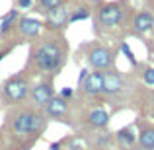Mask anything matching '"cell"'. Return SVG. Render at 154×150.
Wrapping results in <instances>:
<instances>
[{"label": "cell", "mask_w": 154, "mask_h": 150, "mask_svg": "<svg viewBox=\"0 0 154 150\" xmlns=\"http://www.w3.org/2000/svg\"><path fill=\"white\" fill-rule=\"evenodd\" d=\"M10 131L18 139H37L47 127V115L33 109H20L10 117Z\"/></svg>", "instance_id": "1"}, {"label": "cell", "mask_w": 154, "mask_h": 150, "mask_svg": "<svg viewBox=\"0 0 154 150\" xmlns=\"http://www.w3.org/2000/svg\"><path fill=\"white\" fill-rule=\"evenodd\" d=\"M31 59L39 72L49 74V72L59 70V66L64 60V51L57 41H45L31 51Z\"/></svg>", "instance_id": "2"}, {"label": "cell", "mask_w": 154, "mask_h": 150, "mask_svg": "<svg viewBox=\"0 0 154 150\" xmlns=\"http://www.w3.org/2000/svg\"><path fill=\"white\" fill-rule=\"evenodd\" d=\"M2 92L12 103H18V101H23L29 92V82L23 74H14L4 82L2 86Z\"/></svg>", "instance_id": "3"}, {"label": "cell", "mask_w": 154, "mask_h": 150, "mask_svg": "<svg viewBox=\"0 0 154 150\" xmlns=\"http://www.w3.org/2000/svg\"><path fill=\"white\" fill-rule=\"evenodd\" d=\"M123 6L119 2H111V4H103L98 12V22L105 27H115L121 23L123 20Z\"/></svg>", "instance_id": "4"}, {"label": "cell", "mask_w": 154, "mask_h": 150, "mask_svg": "<svg viewBox=\"0 0 154 150\" xmlns=\"http://www.w3.org/2000/svg\"><path fill=\"white\" fill-rule=\"evenodd\" d=\"M88 64L94 70H109L113 64V55L107 47H94L88 53Z\"/></svg>", "instance_id": "5"}, {"label": "cell", "mask_w": 154, "mask_h": 150, "mask_svg": "<svg viewBox=\"0 0 154 150\" xmlns=\"http://www.w3.org/2000/svg\"><path fill=\"white\" fill-rule=\"evenodd\" d=\"M53 98H55V90H53L51 82H39L31 90V101L35 107H45Z\"/></svg>", "instance_id": "6"}, {"label": "cell", "mask_w": 154, "mask_h": 150, "mask_svg": "<svg viewBox=\"0 0 154 150\" xmlns=\"http://www.w3.org/2000/svg\"><path fill=\"white\" fill-rule=\"evenodd\" d=\"M82 92L86 96H100L103 94V72L102 70H94L86 76L82 84Z\"/></svg>", "instance_id": "7"}, {"label": "cell", "mask_w": 154, "mask_h": 150, "mask_svg": "<svg viewBox=\"0 0 154 150\" xmlns=\"http://www.w3.org/2000/svg\"><path fill=\"white\" fill-rule=\"evenodd\" d=\"M68 8L64 6H60V8H57V10H51V12H47V20H45V27H49V29H63V27H66V23H68Z\"/></svg>", "instance_id": "8"}, {"label": "cell", "mask_w": 154, "mask_h": 150, "mask_svg": "<svg viewBox=\"0 0 154 150\" xmlns=\"http://www.w3.org/2000/svg\"><path fill=\"white\" fill-rule=\"evenodd\" d=\"M68 113V99L60 98V96H55L49 103L45 105V115L51 117V119H59L63 121Z\"/></svg>", "instance_id": "9"}, {"label": "cell", "mask_w": 154, "mask_h": 150, "mask_svg": "<svg viewBox=\"0 0 154 150\" xmlns=\"http://www.w3.org/2000/svg\"><path fill=\"white\" fill-rule=\"evenodd\" d=\"M123 88H125V82H123V78H121V74H117V72H113V70L103 72V94L115 96V94H119Z\"/></svg>", "instance_id": "10"}, {"label": "cell", "mask_w": 154, "mask_h": 150, "mask_svg": "<svg viewBox=\"0 0 154 150\" xmlns=\"http://www.w3.org/2000/svg\"><path fill=\"white\" fill-rule=\"evenodd\" d=\"M16 27H18L20 35H23V37H37L41 27H43V23L39 22L37 18H22L16 23Z\"/></svg>", "instance_id": "11"}, {"label": "cell", "mask_w": 154, "mask_h": 150, "mask_svg": "<svg viewBox=\"0 0 154 150\" xmlns=\"http://www.w3.org/2000/svg\"><path fill=\"white\" fill-rule=\"evenodd\" d=\"M133 29L137 33H148L150 29H154V16L146 10L139 12L135 16V20H133Z\"/></svg>", "instance_id": "12"}, {"label": "cell", "mask_w": 154, "mask_h": 150, "mask_svg": "<svg viewBox=\"0 0 154 150\" xmlns=\"http://www.w3.org/2000/svg\"><path fill=\"white\" fill-rule=\"evenodd\" d=\"M109 123V113L105 109H92L88 113V125L94 129H103Z\"/></svg>", "instance_id": "13"}, {"label": "cell", "mask_w": 154, "mask_h": 150, "mask_svg": "<svg viewBox=\"0 0 154 150\" xmlns=\"http://www.w3.org/2000/svg\"><path fill=\"white\" fill-rule=\"evenodd\" d=\"M115 140L119 142V146L123 148H131L137 140V135H135V129L133 127H123L115 133Z\"/></svg>", "instance_id": "14"}, {"label": "cell", "mask_w": 154, "mask_h": 150, "mask_svg": "<svg viewBox=\"0 0 154 150\" xmlns=\"http://www.w3.org/2000/svg\"><path fill=\"white\" fill-rule=\"evenodd\" d=\"M139 146L143 150H154V127H144L139 133Z\"/></svg>", "instance_id": "15"}, {"label": "cell", "mask_w": 154, "mask_h": 150, "mask_svg": "<svg viewBox=\"0 0 154 150\" xmlns=\"http://www.w3.org/2000/svg\"><path fill=\"white\" fill-rule=\"evenodd\" d=\"M16 23H18V8H14V10H10L8 14L2 16V20H0V33H8V31L12 29V27H16Z\"/></svg>", "instance_id": "16"}, {"label": "cell", "mask_w": 154, "mask_h": 150, "mask_svg": "<svg viewBox=\"0 0 154 150\" xmlns=\"http://www.w3.org/2000/svg\"><path fill=\"white\" fill-rule=\"evenodd\" d=\"M88 18H90V10L86 6H82V8H76L68 16V23H76V22H82V20H88Z\"/></svg>", "instance_id": "17"}, {"label": "cell", "mask_w": 154, "mask_h": 150, "mask_svg": "<svg viewBox=\"0 0 154 150\" xmlns=\"http://www.w3.org/2000/svg\"><path fill=\"white\" fill-rule=\"evenodd\" d=\"M39 4H41V8L45 12H51V10H57V8L63 6L64 0H39Z\"/></svg>", "instance_id": "18"}, {"label": "cell", "mask_w": 154, "mask_h": 150, "mask_svg": "<svg viewBox=\"0 0 154 150\" xmlns=\"http://www.w3.org/2000/svg\"><path fill=\"white\" fill-rule=\"evenodd\" d=\"M121 51H123V55L129 59V63H131V64H135V66H137V59H135V55H133L131 47H129L127 43H121Z\"/></svg>", "instance_id": "19"}, {"label": "cell", "mask_w": 154, "mask_h": 150, "mask_svg": "<svg viewBox=\"0 0 154 150\" xmlns=\"http://www.w3.org/2000/svg\"><path fill=\"white\" fill-rule=\"evenodd\" d=\"M143 78H144V84H148V86H154V68H146Z\"/></svg>", "instance_id": "20"}, {"label": "cell", "mask_w": 154, "mask_h": 150, "mask_svg": "<svg viewBox=\"0 0 154 150\" xmlns=\"http://www.w3.org/2000/svg\"><path fill=\"white\" fill-rule=\"evenodd\" d=\"M72 94H74V90H72V88H63L59 96H60V98H64V99H70Z\"/></svg>", "instance_id": "21"}, {"label": "cell", "mask_w": 154, "mask_h": 150, "mask_svg": "<svg viewBox=\"0 0 154 150\" xmlns=\"http://www.w3.org/2000/svg\"><path fill=\"white\" fill-rule=\"evenodd\" d=\"M88 74H90L88 68H82V70H80V74H78V88H82V84H84V80H86Z\"/></svg>", "instance_id": "22"}, {"label": "cell", "mask_w": 154, "mask_h": 150, "mask_svg": "<svg viewBox=\"0 0 154 150\" xmlns=\"http://www.w3.org/2000/svg\"><path fill=\"white\" fill-rule=\"evenodd\" d=\"M18 6L20 8H29L31 6V0H18Z\"/></svg>", "instance_id": "23"}, {"label": "cell", "mask_w": 154, "mask_h": 150, "mask_svg": "<svg viewBox=\"0 0 154 150\" xmlns=\"http://www.w3.org/2000/svg\"><path fill=\"white\" fill-rule=\"evenodd\" d=\"M60 148H63V142H60V140H59V142H53L49 146V150H60Z\"/></svg>", "instance_id": "24"}, {"label": "cell", "mask_w": 154, "mask_h": 150, "mask_svg": "<svg viewBox=\"0 0 154 150\" xmlns=\"http://www.w3.org/2000/svg\"><path fill=\"white\" fill-rule=\"evenodd\" d=\"M8 53H10V49H6V51H2V53H0V63H2V60L8 57Z\"/></svg>", "instance_id": "25"}]
</instances>
